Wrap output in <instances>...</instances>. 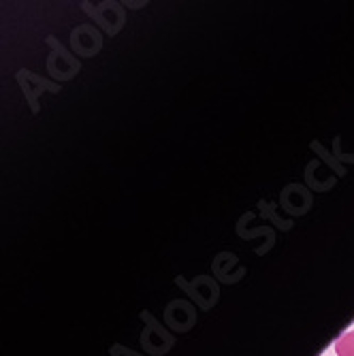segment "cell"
<instances>
[{
	"label": "cell",
	"instance_id": "6da1fadb",
	"mask_svg": "<svg viewBox=\"0 0 354 356\" xmlns=\"http://www.w3.org/2000/svg\"><path fill=\"white\" fill-rule=\"evenodd\" d=\"M335 354L337 356H354V331H348V333L337 337Z\"/></svg>",
	"mask_w": 354,
	"mask_h": 356
}]
</instances>
